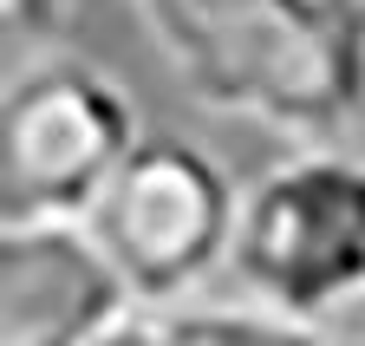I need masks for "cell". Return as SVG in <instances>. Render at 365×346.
<instances>
[{"label":"cell","instance_id":"6da1fadb","mask_svg":"<svg viewBox=\"0 0 365 346\" xmlns=\"http://www.w3.org/2000/svg\"><path fill=\"white\" fill-rule=\"evenodd\" d=\"M196 105L327 144L365 111V0H130Z\"/></svg>","mask_w":365,"mask_h":346},{"label":"cell","instance_id":"52a82bcc","mask_svg":"<svg viewBox=\"0 0 365 346\" xmlns=\"http://www.w3.org/2000/svg\"><path fill=\"white\" fill-rule=\"evenodd\" d=\"M72 14V0H0V20H7L14 39H46V33H59Z\"/></svg>","mask_w":365,"mask_h":346},{"label":"cell","instance_id":"ba28073f","mask_svg":"<svg viewBox=\"0 0 365 346\" xmlns=\"http://www.w3.org/2000/svg\"><path fill=\"white\" fill-rule=\"evenodd\" d=\"M105 346H163V333H157V314H137L124 333H111Z\"/></svg>","mask_w":365,"mask_h":346},{"label":"cell","instance_id":"3957f363","mask_svg":"<svg viewBox=\"0 0 365 346\" xmlns=\"http://www.w3.org/2000/svg\"><path fill=\"white\" fill-rule=\"evenodd\" d=\"M137 138V105L105 66L33 59L0 98V223H91Z\"/></svg>","mask_w":365,"mask_h":346},{"label":"cell","instance_id":"5b68a950","mask_svg":"<svg viewBox=\"0 0 365 346\" xmlns=\"http://www.w3.org/2000/svg\"><path fill=\"white\" fill-rule=\"evenodd\" d=\"M137 314L91 223H0V346H105Z\"/></svg>","mask_w":365,"mask_h":346},{"label":"cell","instance_id":"8992f818","mask_svg":"<svg viewBox=\"0 0 365 346\" xmlns=\"http://www.w3.org/2000/svg\"><path fill=\"white\" fill-rule=\"evenodd\" d=\"M163 346H333L319 320H300L287 307L242 294V300H182L157 314Z\"/></svg>","mask_w":365,"mask_h":346},{"label":"cell","instance_id":"7a4b0ae2","mask_svg":"<svg viewBox=\"0 0 365 346\" xmlns=\"http://www.w3.org/2000/svg\"><path fill=\"white\" fill-rule=\"evenodd\" d=\"M242 294L327 320L365 294V157L300 144L242 190L235 223Z\"/></svg>","mask_w":365,"mask_h":346},{"label":"cell","instance_id":"277c9868","mask_svg":"<svg viewBox=\"0 0 365 346\" xmlns=\"http://www.w3.org/2000/svg\"><path fill=\"white\" fill-rule=\"evenodd\" d=\"M235 223L242 190L215 151L176 131H144L124 170L111 177L105 203L91 209V229L130 275L144 314L202 300V288L235 268Z\"/></svg>","mask_w":365,"mask_h":346}]
</instances>
